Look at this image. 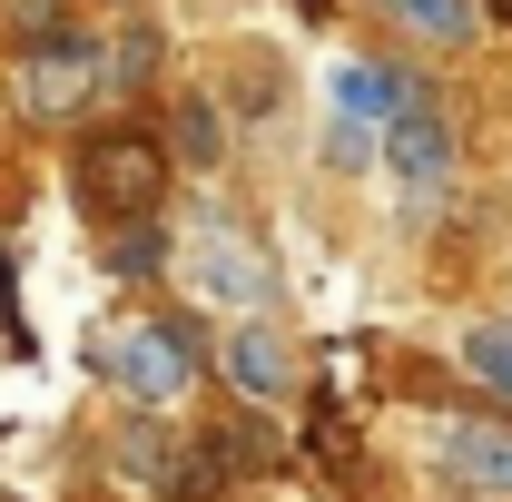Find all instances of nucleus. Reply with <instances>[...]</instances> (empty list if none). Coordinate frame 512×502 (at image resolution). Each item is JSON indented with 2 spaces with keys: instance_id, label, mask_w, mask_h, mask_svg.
I'll list each match as a JSON object with an SVG mask.
<instances>
[{
  "instance_id": "1",
  "label": "nucleus",
  "mask_w": 512,
  "mask_h": 502,
  "mask_svg": "<svg viewBox=\"0 0 512 502\" xmlns=\"http://www.w3.org/2000/svg\"><path fill=\"white\" fill-rule=\"evenodd\" d=\"M79 197H89L99 217H158V197H168V148H158L148 128H99V138H79Z\"/></svg>"
},
{
  "instance_id": "2",
  "label": "nucleus",
  "mask_w": 512,
  "mask_h": 502,
  "mask_svg": "<svg viewBox=\"0 0 512 502\" xmlns=\"http://www.w3.org/2000/svg\"><path fill=\"white\" fill-rule=\"evenodd\" d=\"M99 365H109V384L119 394H138V404H168V394H188V345L168 335V325H119L109 345H99Z\"/></svg>"
},
{
  "instance_id": "3",
  "label": "nucleus",
  "mask_w": 512,
  "mask_h": 502,
  "mask_svg": "<svg viewBox=\"0 0 512 502\" xmlns=\"http://www.w3.org/2000/svg\"><path fill=\"white\" fill-rule=\"evenodd\" d=\"M384 168H394V188H404V197H444L453 128H444L434 99H404V109H394V128H384Z\"/></svg>"
},
{
  "instance_id": "4",
  "label": "nucleus",
  "mask_w": 512,
  "mask_h": 502,
  "mask_svg": "<svg viewBox=\"0 0 512 502\" xmlns=\"http://www.w3.org/2000/svg\"><path fill=\"white\" fill-rule=\"evenodd\" d=\"M188 286L207 296V306L256 315V306H266V256H256L237 227H197V237H188Z\"/></svg>"
},
{
  "instance_id": "5",
  "label": "nucleus",
  "mask_w": 512,
  "mask_h": 502,
  "mask_svg": "<svg viewBox=\"0 0 512 502\" xmlns=\"http://www.w3.org/2000/svg\"><path fill=\"white\" fill-rule=\"evenodd\" d=\"M89 79H99V50H89L79 30H50V40L30 50V69H20V109H30V119H69V109L89 99Z\"/></svg>"
},
{
  "instance_id": "6",
  "label": "nucleus",
  "mask_w": 512,
  "mask_h": 502,
  "mask_svg": "<svg viewBox=\"0 0 512 502\" xmlns=\"http://www.w3.org/2000/svg\"><path fill=\"white\" fill-rule=\"evenodd\" d=\"M444 473L463 493H512V434L503 424H444Z\"/></svg>"
},
{
  "instance_id": "7",
  "label": "nucleus",
  "mask_w": 512,
  "mask_h": 502,
  "mask_svg": "<svg viewBox=\"0 0 512 502\" xmlns=\"http://www.w3.org/2000/svg\"><path fill=\"white\" fill-rule=\"evenodd\" d=\"M217 365H227V384H237V394H247V404H276V394H286V384H296V355H286V345H276V335H266V325H237V335H227V355H217Z\"/></svg>"
},
{
  "instance_id": "8",
  "label": "nucleus",
  "mask_w": 512,
  "mask_h": 502,
  "mask_svg": "<svg viewBox=\"0 0 512 502\" xmlns=\"http://www.w3.org/2000/svg\"><path fill=\"white\" fill-rule=\"evenodd\" d=\"M335 109H345V138H365V128H394V109H404V79H394V69L345 60V69H335Z\"/></svg>"
},
{
  "instance_id": "9",
  "label": "nucleus",
  "mask_w": 512,
  "mask_h": 502,
  "mask_svg": "<svg viewBox=\"0 0 512 502\" xmlns=\"http://www.w3.org/2000/svg\"><path fill=\"white\" fill-rule=\"evenodd\" d=\"M414 40H434V50H453V40H473V0H384Z\"/></svg>"
},
{
  "instance_id": "10",
  "label": "nucleus",
  "mask_w": 512,
  "mask_h": 502,
  "mask_svg": "<svg viewBox=\"0 0 512 502\" xmlns=\"http://www.w3.org/2000/svg\"><path fill=\"white\" fill-rule=\"evenodd\" d=\"M463 375L493 384V394L512 404V325H473V335H463Z\"/></svg>"
},
{
  "instance_id": "11",
  "label": "nucleus",
  "mask_w": 512,
  "mask_h": 502,
  "mask_svg": "<svg viewBox=\"0 0 512 502\" xmlns=\"http://www.w3.org/2000/svg\"><path fill=\"white\" fill-rule=\"evenodd\" d=\"M119 473L128 483H168V434H158V424H128L119 434Z\"/></svg>"
},
{
  "instance_id": "12",
  "label": "nucleus",
  "mask_w": 512,
  "mask_h": 502,
  "mask_svg": "<svg viewBox=\"0 0 512 502\" xmlns=\"http://www.w3.org/2000/svg\"><path fill=\"white\" fill-rule=\"evenodd\" d=\"M109 266H119V276H158V266H168V237H158V227L138 217V227H128L119 247H109Z\"/></svg>"
},
{
  "instance_id": "13",
  "label": "nucleus",
  "mask_w": 512,
  "mask_h": 502,
  "mask_svg": "<svg viewBox=\"0 0 512 502\" xmlns=\"http://www.w3.org/2000/svg\"><path fill=\"white\" fill-rule=\"evenodd\" d=\"M178 148H188L197 168H217V148H227V128H217V109H178Z\"/></svg>"
},
{
  "instance_id": "14",
  "label": "nucleus",
  "mask_w": 512,
  "mask_h": 502,
  "mask_svg": "<svg viewBox=\"0 0 512 502\" xmlns=\"http://www.w3.org/2000/svg\"><path fill=\"white\" fill-rule=\"evenodd\" d=\"M0 335H20V286H10V256H0Z\"/></svg>"
},
{
  "instance_id": "15",
  "label": "nucleus",
  "mask_w": 512,
  "mask_h": 502,
  "mask_svg": "<svg viewBox=\"0 0 512 502\" xmlns=\"http://www.w3.org/2000/svg\"><path fill=\"white\" fill-rule=\"evenodd\" d=\"M296 10H325V0H296Z\"/></svg>"
},
{
  "instance_id": "16",
  "label": "nucleus",
  "mask_w": 512,
  "mask_h": 502,
  "mask_svg": "<svg viewBox=\"0 0 512 502\" xmlns=\"http://www.w3.org/2000/svg\"><path fill=\"white\" fill-rule=\"evenodd\" d=\"M493 10H503V20H512V0H493Z\"/></svg>"
}]
</instances>
